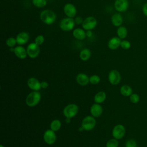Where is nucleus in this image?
<instances>
[{
	"label": "nucleus",
	"mask_w": 147,
	"mask_h": 147,
	"mask_svg": "<svg viewBox=\"0 0 147 147\" xmlns=\"http://www.w3.org/2000/svg\"><path fill=\"white\" fill-rule=\"evenodd\" d=\"M114 6L119 13L125 12L129 7V2L128 0H115Z\"/></svg>",
	"instance_id": "12"
},
{
	"label": "nucleus",
	"mask_w": 147,
	"mask_h": 147,
	"mask_svg": "<svg viewBox=\"0 0 147 147\" xmlns=\"http://www.w3.org/2000/svg\"><path fill=\"white\" fill-rule=\"evenodd\" d=\"M120 93L124 96H130L133 94V90L131 87L127 84L122 86L120 88Z\"/></svg>",
	"instance_id": "23"
},
{
	"label": "nucleus",
	"mask_w": 147,
	"mask_h": 147,
	"mask_svg": "<svg viewBox=\"0 0 147 147\" xmlns=\"http://www.w3.org/2000/svg\"><path fill=\"white\" fill-rule=\"evenodd\" d=\"M121 41V39L118 37H113L107 42L108 48L111 50H115L118 49L120 47Z\"/></svg>",
	"instance_id": "19"
},
{
	"label": "nucleus",
	"mask_w": 147,
	"mask_h": 147,
	"mask_svg": "<svg viewBox=\"0 0 147 147\" xmlns=\"http://www.w3.org/2000/svg\"><path fill=\"white\" fill-rule=\"evenodd\" d=\"M106 99V94L104 91H99L97 92L94 98V102L96 103L101 104L105 102Z\"/></svg>",
	"instance_id": "22"
},
{
	"label": "nucleus",
	"mask_w": 147,
	"mask_h": 147,
	"mask_svg": "<svg viewBox=\"0 0 147 147\" xmlns=\"http://www.w3.org/2000/svg\"><path fill=\"white\" fill-rule=\"evenodd\" d=\"M43 140L44 142L48 145H52L56 141V135L55 131L52 130H47L43 135Z\"/></svg>",
	"instance_id": "11"
},
{
	"label": "nucleus",
	"mask_w": 147,
	"mask_h": 147,
	"mask_svg": "<svg viewBox=\"0 0 147 147\" xmlns=\"http://www.w3.org/2000/svg\"><path fill=\"white\" fill-rule=\"evenodd\" d=\"M78 111V106L75 103H70L64 108L63 113L65 118H72L77 115Z\"/></svg>",
	"instance_id": "5"
},
{
	"label": "nucleus",
	"mask_w": 147,
	"mask_h": 147,
	"mask_svg": "<svg viewBox=\"0 0 147 147\" xmlns=\"http://www.w3.org/2000/svg\"><path fill=\"white\" fill-rule=\"evenodd\" d=\"M41 98V95L38 91H33L27 95L25 103L29 107H34L39 103Z\"/></svg>",
	"instance_id": "2"
},
{
	"label": "nucleus",
	"mask_w": 147,
	"mask_h": 147,
	"mask_svg": "<svg viewBox=\"0 0 147 147\" xmlns=\"http://www.w3.org/2000/svg\"><path fill=\"white\" fill-rule=\"evenodd\" d=\"M93 35V33L92 32V30H87L86 31V36L88 38H90Z\"/></svg>",
	"instance_id": "37"
},
{
	"label": "nucleus",
	"mask_w": 147,
	"mask_h": 147,
	"mask_svg": "<svg viewBox=\"0 0 147 147\" xmlns=\"http://www.w3.org/2000/svg\"><path fill=\"white\" fill-rule=\"evenodd\" d=\"M27 85L33 91H39L41 87V82L35 78H30L27 81Z\"/></svg>",
	"instance_id": "14"
},
{
	"label": "nucleus",
	"mask_w": 147,
	"mask_h": 147,
	"mask_svg": "<svg viewBox=\"0 0 147 147\" xmlns=\"http://www.w3.org/2000/svg\"><path fill=\"white\" fill-rule=\"evenodd\" d=\"M6 44L9 48L16 47L15 46L16 45V44H17L16 38L13 37H9L6 41Z\"/></svg>",
	"instance_id": "27"
},
{
	"label": "nucleus",
	"mask_w": 147,
	"mask_h": 147,
	"mask_svg": "<svg viewBox=\"0 0 147 147\" xmlns=\"http://www.w3.org/2000/svg\"><path fill=\"white\" fill-rule=\"evenodd\" d=\"M120 47L125 50H127L129 49L131 47V43L130 42V41H129L128 40H123L121 41V45Z\"/></svg>",
	"instance_id": "30"
},
{
	"label": "nucleus",
	"mask_w": 147,
	"mask_h": 147,
	"mask_svg": "<svg viewBox=\"0 0 147 147\" xmlns=\"http://www.w3.org/2000/svg\"><path fill=\"white\" fill-rule=\"evenodd\" d=\"M14 53L16 56L20 59H25L27 56L26 49H25L22 45H18L14 48Z\"/></svg>",
	"instance_id": "17"
},
{
	"label": "nucleus",
	"mask_w": 147,
	"mask_h": 147,
	"mask_svg": "<svg viewBox=\"0 0 147 147\" xmlns=\"http://www.w3.org/2000/svg\"><path fill=\"white\" fill-rule=\"evenodd\" d=\"M125 132L126 130L125 126L123 125L118 124L113 127L112 130V136L114 138L120 140L124 137Z\"/></svg>",
	"instance_id": "8"
},
{
	"label": "nucleus",
	"mask_w": 147,
	"mask_h": 147,
	"mask_svg": "<svg viewBox=\"0 0 147 147\" xmlns=\"http://www.w3.org/2000/svg\"><path fill=\"white\" fill-rule=\"evenodd\" d=\"M118 140H117L114 138L109 140L106 142V147H118L119 142Z\"/></svg>",
	"instance_id": "28"
},
{
	"label": "nucleus",
	"mask_w": 147,
	"mask_h": 147,
	"mask_svg": "<svg viewBox=\"0 0 147 147\" xmlns=\"http://www.w3.org/2000/svg\"><path fill=\"white\" fill-rule=\"evenodd\" d=\"M95 118L92 115L85 117L82 121L81 126L86 131H90L92 130L96 126Z\"/></svg>",
	"instance_id": "4"
},
{
	"label": "nucleus",
	"mask_w": 147,
	"mask_h": 147,
	"mask_svg": "<svg viewBox=\"0 0 147 147\" xmlns=\"http://www.w3.org/2000/svg\"><path fill=\"white\" fill-rule=\"evenodd\" d=\"M130 100L132 103L136 104L140 101V96L136 93L132 94L130 96Z\"/></svg>",
	"instance_id": "32"
},
{
	"label": "nucleus",
	"mask_w": 147,
	"mask_h": 147,
	"mask_svg": "<svg viewBox=\"0 0 147 147\" xmlns=\"http://www.w3.org/2000/svg\"><path fill=\"white\" fill-rule=\"evenodd\" d=\"M0 147H5V146H3L2 144H1V145H0Z\"/></svg>",
	"instance_id": "39"
},
{
	"label": "nucleus",
	"mask_w": 147,
	"mask_h": 147,
	"mask_svg": "<svg viewBox=\"0 0 147 147\" xmlns=\"http://www.w3.org/2000/svg\"><path fill=\"white\" fill-rule=\"evenodd\" d=\"M71 118H65V122L67 123H69L71 122Z\"/></svg>",
	"instance_id": "38"
},
{
	"label": "nucleus",
	"mask_w": 147,
	"mask_h": 147,
	"mask_svg": "<svg viewBox=\"0 0 147 147\" xmlns=\"http://www.w3.org/2000/svg\"><path fill=\"white\" fill-rule=\"evenodd\" d=\"M125 147H137V142L133 139H129L125 142Z\"/></svg>",
	"instance_id": "33"
},
{
	"label": "nucleus",
	"mask_w": 147,
	"mask_h": 147,
	"mask_svg": "<svg viewBox=\"0 0 147 147\" xmlns=\"http://www.w3.org/2000/svg\"><path fill=\"white\" fill-rule=\"evenodd\" d=\"M49 86V84L46 81H42L41 82V88H43V89H45L47 88H48V87Z\"/></svg>",
	"instance_id": "35"
},
{
	"label": "nucleus",
	"mask_w": 147,
	"mask_h": 147,
	"mask_svg": "<svg viewBox=\"0 0 147 147\" xmlns=\"http://www.w3.org/2000/svg\"><path fill=\"white\" fill-rule=\"evenodd\" d=\"M90 113L95 118L99 117L103 113V108L100 104L94 103L90 107Z\"/></svg>",
	"instance_id": "15"
},
{
	"label": "nucleus",
	"mask_w": 147,
	"mask_h": 147,
	"mask_svg": "<svg viewBox=\"0 0 147 147\" xmlns=\"http://www.w3.org/2000/svg\"><path fill=\"white\" fill-rule=\"evenodd\" d=\"M91 56V52L88 48L82 49L79 53V57L82 61H87Z\"/></svg>",
	"instance_id": "21"
},
{
	"label": "nucleus",
	"mask_w": 147,
	"mask_h": 147,
	"mask_svg": "<svg viewBox=\"0 0 147 147\" xmlns=\"http://www.w3.org/2000/svg\"><path fill=\"white\" fill-rule=\"evenodd\" d=\"M142 11L145 16L147 17V3H145L142 7Z\"/></svg>",
	"instance_id": "36"
},
{
	"label": "nucleus",
	"mask_w": 147,
	"mask_h": 147,
	"mask_svg": "<svg viewBox=\"0 0 147 147\" xmlns=\"http://www.w3.org/2000/svg\"><path fill=\"white\" fill-rule=\"evenodd\" d=\"M26 51L28 56L31 59L36 58L40 54V46L36 43L31 42L26 47Z\"/></svg>",
	"instance_id": "7"
},
{
	"label": "nucleus",
	"mask_w": 147,
	"mask_h": 147,
	"mask_svg": "<svg viewBox=\"0 0 147 147\" xmlns=\"http://www.w3.org/2000/svg\"><path fill=\"white\" fill-rule=\"evenodd\" d=\"M72 35L78 40H83L86 38V31L83 28H75L72 31Z\"/></svg>",
	"instance_id": "18"
},
{
	"label": "nucleus",
	"mask_w": 147,
	"mask_h": 147,
	"mask_svg": "<svg viewBox=\"0 0 147 147\" xmlns=\"http://www.w3.org/2000/svg\"><path fill=\"white\" fill-rule=\"evenodd\" d=\"M117 34L121 39H125L127 35V29L125 26H120L117 29Z\"/></svg>",
	"instance_id": "24"
},
{
	"label": "nucleus",
	"mask_w": 147,
	"mask_h": 147,
	"mask_svg": "<svg viewBox=\"0 0 147 147\" xmlns=\"http://www.w3.org/2000/svg\"><path fill=\"white\" fill-rule=\"evenodd\" d=\"M63 11L67 17L74 18L77 14V9L75 6L71 3H67L63 7Z\"/></svg>",
	"instance_id": "9"
},
{
	"label": "nucleus",
	"mask_w": 147,
	"mask_h": 147,
	"mask_svg": "<svg viewBox=\"0 0 147 147\" xmlns=\"http://www.w3.org/2000/svg\"><path fill=\"white\" fill-rule=\"evenodd\" d=\"M61 127V123L59 119H56L53 120L50 124V129L54 131H59Z\"/></svg>",
	"instance_id": "25"
},
{
	"label": "nucleus",
	"mask_w": 147,
	"mask_h": 147,
	"mask_svg": "<svg viewBox=\"0 0 147 147\" xmlns=\"http://www.w3.org/2000/svg\"><path fill=\"white\" fill-rule=\"evenodd\" d=\"M32 4L36 7L42 8L47 5V0H32Z\"/></svg>",
	"instance_id": "26"
},
{
	"label": "nucleus",
	"mask_w": 147,
	"mask_h": 147,
	"mask_svg": "<svg viewBox=\"0 0 147 147\" xmlns=\"http://www.w3.org/2000/svg\"><path fill=\"white\" fill-rule=\"evenodd\" d=\"M98 21L96 18L93 16H88L84 19L82 26L86 31L92 30L96 27Z\"/></svg>",
	"instance_id": "6"
},
{
	"label": "nucleus",
	"mask_w": 147,
	"mask_h": 147,
	"mask_svg": "<svg viewBox=\"0 0 147 147\" xmlns=\"http://www.w3.org/2000/svg\"><path fill=\"white\" fill-rule=\"evenodd\" d=\"M41 21L46 25H52L56 20L57 16L55 11L51 9H45L41 11L40 14Z\"/></svg>",
	"instance_id": "1"
},
{
	"label": "nucleus",
	"mask_w": 147,
	"mask_h": 147,
	"mask_svg": "<svg viewBox=\"0 0 147 147\" xmlns=\"http://www.w3.org/2000/svg\"><path fill=\"white\" fill-rule=\"evenodd\" d=\"M75 25L74 18L67 17L61 20L59 27L60 29L64 32H69L74 30Z\"/></svg>",
	"instance_id": "3"
},
{
	"label": "nucleus",
	"mask_w": 147,
	"mask_h": 147,
	"mask_svg": "<svg viewBox=\"0 0 147 147\" xmlns=\"http://www.w3.org/2000/svg\"><path fill=\"white\" fill-rule=\"evenodd\" d=\"M26 1H30V0H26Z\"/></svg>",
	"instance_id": "40"
},
{
	"label": "nucleus",
	"mask_w": 147,
	"mask_h": 147,
	"mask_svg": "<svg viewBox=\"0 0 147 147\" xmlns=\"http://www.w3.org/2000/svg\"><path fill=\"white\" fill-rule=\"evenodd\" d=\"M100 81V78L98 75H92L90 77V83L93 85L98 84Z\"/></svg>",
	"instance_id": "29"
},
{
	"label": "nucleus",
	"mask_w": 147,
	"mask_h": 147,
	"mask_svg": "<svg viewBox=\"0 0 147 147\" xmlns=\"http://www.w3.org/2000/svg\"><path fill=\"white\" fill-rule=\"evenodd\" d=\"M45 41V38L43 35L39 34L37 36L34 38V42L36 43L39 46L41 45Z\"/></svg>",
	"instance_id": "31"
},
{
	"label": "nucleus",
	"mask_w": 147,
	"mask_h": 147,
	"mask_svg": "<svg viewBox=\"0 0 147 147\" xmlns=\"http://www.w3.org/2000/svg\"><path fill=\"white\" fill-rule=\"evenodd\" d=\"M108 80L112 85L118 84L121 80V76L119 72L117 69H113L110 71L109 73Z\"/></svg>",
	"instance_id": "10"
},
{
	"label": "nucleus",
	"mask_w": 147,
	"mask_h": 147,
	"mask_svg": "<svg viewBox=\"0 0 147 147\" xmlns=\"http://www.w3.org/2000/svg\"><path fill=\"white\" fill-rule=\"evenodd\" d=\"M29 34L28 32L22 31L18 33L16 37L17 44L18 45H24L26 44L29 40Z\"/></svg>",
	"instance_id": "13"
},
{
	"label": "nucleus",
	"mask_w": 147,
	"mask_h": 147,
	"mask_svg": "<svg viewBox=\"0 0 147 147\" xmlns=\"http://www.w3.org/2000/svg\"><path fill=\"white\" fill-rule=\"evenodd\" d=\"M123 21V17L119 13L113 14L111 17V22L112 24L115 27H119L121 26Z\"/></svg>",
	"instance_id": "20"
},
{
	"label": "nucleus",
	"mask_w": 147,
	"mask_h": 147,
	"mask_svg": "<svg viewBox=\"0 0 147 147\" xmlns=\"http://www.w3.org/2000/svg\"><path fill=\"white\" fill-rule=\"evenodd\" d=\"M76 81L78 84L86 86L90 83V77L84 73H79L76 76Z\"/></svg>",
	"instance_id": "16"
},
{
	"label": "nucleus",
	"mask_w": 147,
	"mask_h": 147,
	"mask_svg": "<svg viewBox=\"0 0 147 147\" xmlns=\"http://www.w3.org/2000/svg\"><path fill=\"white\" fill-rule=\"evenodd\" d=\"M84 19L81 16H76L74 18V21L76 25H82Z\"/></svg>",
	"instance_id": "34"
}]
</instances>
